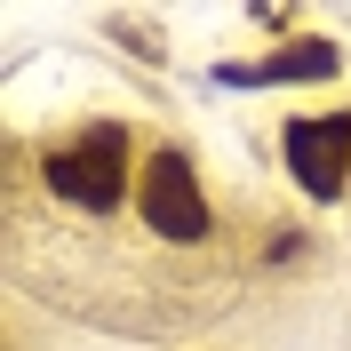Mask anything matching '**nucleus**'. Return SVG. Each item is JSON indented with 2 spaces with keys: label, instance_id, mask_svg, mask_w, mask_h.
Masks as SVG:
<instances>
[{
  "label": "nucleus",
  "instance_id": "f257e3e1",
  "mask_svg": "<svg viewBox=\"0 0 351 351\" xmlns=\"http://www.w3.org/2000/svg\"><path fill=\"white\" fill-rule=\"evenodd\" d=\"M48 192L72 199V208H120V192H128V136L112 120H96L80 144L48 152Z\"/></svg>",
  "mask_w": 351,
  "mask_h": 351
},
{
  "label": "nucleus",
  "instance_id": "7ed1b4c3",
  "mask_svg": "<svg viewBox=\"0 0 351 351\" xmlns=\"http://www.w3.org/2000/svg\"><path fill=\"white\" fill-rule=\"evenodd\" d=\"M287 168L311 199H335L351 176V112H319V120H287Z\"/></svg>",
  "mask_w": 351,
  "mask_h": 351
},
{
  "label": "nucleus",
  "instance_id": "20e7f679",
  "mask_svg": "<svg viewBox=\"0 0 351 351\" xmlns=\"http://www.w3.org/2000/svg\"><path fill=\"white\" fill-rule=\"evenodd\" d=\"M328 72H335V48H328V40H295V48H280L271 64L223 72V80H328Z\"/></svg>",
  "mask_w": 351,
  "mask_h": 351
},
{
  "label": "nucleus",
  "instance_id": "f03ea898",
  "mask_svg": "<svg viewBox=\"0 0 351 351\" xmlns=\"http://www.w3.org/2000/svg\"><path fill=\"white\" fill-rule=\"evenodd\" d=\"M136 208H144V223H152L160 240H199V232H208V199H199V176H192L184 152H160L152 168H144Z\"/></svg>",
  "mask_w": 351,
  "mask_h": 351
}]
</instances>
